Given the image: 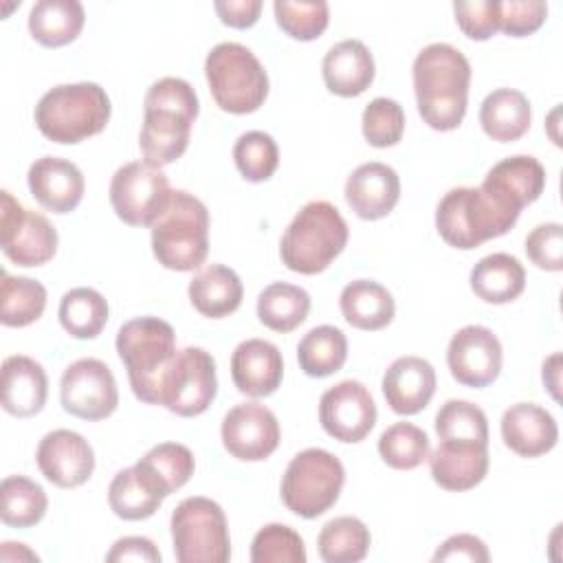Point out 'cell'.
Masks as SVG:
<instances>
[{"label":"cell","mask_w":563,"mask_h":563,"mask_svg":"<svg viewBox=\"0 0 563 563\" xmlns=\"http://www.w3.org/2000/svg\"><path fill=\"white\" fill-rule=\"evenodd\" d=\"M416 103L422 121L438 130H455L466 114L471 64L460 48L433 42L420 48L411 66Z\"/></svg>","instance_id":"cell-1"},{"label":"cell","mask_w":563,"mask_h":563,"mask_svg":"<svg viewBox=\"0 0 563 563\" xmlns=\"http://www.w3.org/2000/svg\"><path fill=\"white\" fill-rule=\"evenodd\" d=\"M198 110V95L189 81L180 77H161L154 81L143 101V125L139 134L143 161L163 167L180 158L189 145Z\"/></svg>","instance_id":"cell-2"},{"label":"cell","mask_w":563,"mask_h":563,"mask_svg":"<svg viewBox=\"0 0 563 563\" xmlns=\"http://www.w3.org/2000/svg\"><path fill=\"white\" fill-rule=\"evenodd\" d=\"M114 343L134 396L161 405L165 378L178 354L174 328L158 317H134L119 328Z\"/></svg>","instance_id":"cell-3"},{"label":"cell","mask_w":563,"mask_h":563,"mask_svg":"<svg viewBox=\"0 0 563 563\" xmlns=\"http://www.w3.org/2000/svg\"><path fill=\"white\" fill-rule=\"evenodd\" d=\"M110 97L95 81L59 84L35 106V125L53 143L73 145L99 134L110 121Z\"/></svg>","instance_id":"cell-4"},{"label":"cell","mask_w":563,"mask_h":563,"mask_svg":"<svg viewBox=\"0 0 563 563\" xmlns=\"http://www.w3.org/2000/svg\"><path fill=\"white\" fill-rule=\"evenodd\" d=\"M347 222L328 200L306 202L279 240V257L284 266L299 275H317L347 244Z\"/></svg>","instance_id":"cell-5"},{"label":"cell","mask_w":563,"mask_h":563,"mask_svg":"<svg viewBox=\"0 0 563 563\" xmlns=\"http://www.w3.org/2000/svg\"><path fill=\"white\" fill-rule=\"evenodd\" d=\"M152 253L169 271H196L209 253V211L200 198L174 189L152 224Z\"/></svg>","instance_id":"cell-6"},{"label":"cell","mask_w":563,"mask_h":563,"mask_svg":"<svg viewBox=\"0 0 563 563\" xmlns=\"http://www.w3.org/2000/svg\"><path fill=\"white\" fill-rule=\"evenodd\" d=\"M205 77L216 103L231 114L255 112L268 97L262 62L238 42H220L207 53Z\"/></svg>","instance_id":"cell-7"},{"label":"cell","mask_w":563,"mask_h":563,"mask_svg":"<svg viewBox=\"0 0 563 563\" xmlns=\"http://www.w3.org/2000/svg\"><path fill=\"white\" fill-rule=\"evenodd\" d=\"M515 218L504 213L479 187L449 189L435 209V229L440 238L462 251L477 249L479 244L508 233Z\"/></svg>","instance_id":"cell-8"},{"label":"cell","mask_w":563,"mask_h":563,"mask_svg":"<svg viewBox=\"0 0 563 563\" xmlns=\"http://www.w3.org/2000/svg\"><path fill=\"white\" fill-rule=\"evenodd\" d=\"M345 484L341 460L325 449H303L286 466L279 495L284 506L303 517L314 519L330 510Z\"/></svg>","instance_id":"cell-9"},{"label":"cell","mask_w":563,"mask_h":563,"mask_svg":"<svg viewBox=\"0 0 563 563\" xmlns=\"http://www.w3.org/2000/svg\"><path fill=\"white\" fill-rule=\"evenodd\" d=\"M178 563H227L231 537L224 510L209 497L183 499L169 519Z\"/></svg>","instance_id":"cell-10"},{"label":"cell","mask_w":563,"mask_h":563,"mask_svg":"<svg viewBox=\"0 0 563 563\" xmlns=\"http://www.w3.org/2000/svg\"><path fill=\"white\" fill-rule=\"evenodd\" d=\"M172 191L161 167L145 161H130L112 174L110 205L125 224L152 227L165 211Z\"/></svg>","instance_id":"cell-11"},{"label":"cell","mask_w":563,"mask_h":563,"mask_svg":"<svg viewBox=\"0 0 563 563\" xmlns=\"http://www.w3.org/2000/svg\"><path fill=\"white\" fill-rule=\"evenodd\" d=\"M0 246L18 266H42L57 251L55 227L37 211L26 209L7 189L0 191Z\"/></svg>","instance_id":"cell-12"},{"label":"cell","mask_w":563,"mask_h":563,"mask_svg":"<svg viewBox=\"0 0 563 563\" xmlns=\"http://www.w3.org/2000/svg\"><path fill=\"white\" fill-rule=\"evenodd\" d=\"M218 391L216 361L202 350L187 345L178 350L176 361L165 378L161 405L176 416L194 418L209 409Z\"/></svg>","instance_id":"cell-13"},{"label":"cell","mask_w":563,"mask_h":563,"mask_svg":"<svg viewBox=\"0 0 563 563\" xmlns=\"http://www.w3.org/2000/svg\"><path fill=\"white\" fill-rule=\"evenodd\" d=\"M59 400L64 411L81 420H103L119 405V389L112 369L99 358H79L70 363L59 380Z\"/></svg>","instance_id":"cell-14"},{"label":"cell","mask_w":563,"mask_h":563,"mask_svg":"<svg viewBox=\"0 0 563 563\" xmlns=\"http://www.w3.org/2000/svg\"><path fill=\"white\" fill-rule=\"evenodd\" d=\"M319 422L330 438L356 444L376 424V402L361 380H341L321 394Z\"/></svg>","instance_id":"cell-15"},{"label":"cell","mask_w":563,"mask_h":563,"mask_svg":"<svg viewBox=\"0 0 563 563\" xmlns=\"http://www.w3.org/2000/svg\"><path fill=\"white\" fill-rule=\"evenodd\" d=\"M220 438L229 455L242 462H262L282 440L277 416L262 402H240L222 418Z\"/></svg>","instance_id":"cell-16"},{"label":"cell","mask_w":563,"mask_h":563,"mask_svg":"<svg viewBox=\"0 0 563 563\" xmlns=\"http://www.w3.org/2000/svg\"><path fill=\"white\" fill-rule=\"evenodd\" d=\"M501 343L486 325L460 328L446 347V365L451 376L464 385L482 389L501 372Z\"/></svg>","instance_id":"cell-17"},{"label":"cell","mask_w":563,"mask_h":563,"mask_svg":"<svg viewBox=\"0 0 563 563\" xmlns=\"http://www.w3.org/2000/svg\"><path fill=\"white\" fill-rule=\"evenodd\" d=\"M545 187L543 165L528 154H515L495 163L479 189L506 213L519 220L526 205H532Z\"/></svg>","instance_id":"cell-18"},{"label":"cell","mask_w":563,"mask_h":563,"mask_svg":"<svg viewBox=\"0 0 563 563\" xmlns=\"http://www.w3.org/2000/svg\"><path fill=\"white\" fill-rule=\"evenodd\" d=\"M42 475L59 488L86 484L95 471V451L90 442L70 429L48 431L35 451Z\"/></svg>","instance_id":"cell-19"},{"label":"cell","mask_w":563,"mask_h":563,"mask_svg":"<svg viewBox=\"0 0 563 563\" xmlns=\"http://www.w3.org/2000/svg\"><path fill=\"white\" fill-rule=\"evenodd\" d=\"M33 198L53 213H70L84 198L86 180L81 169L59 156H42L31 163L26 174Z\"/></svg>","instance_id":"cell-20"},{"label":"cell","mask_w":563,"mask_h":563,"mask_svg":"<svg viewBox=\"0 0 563 563\" xmlns=\"http://www.w3.org/2000/svg\"><path fill=\"white\" fill-rule=\"evenodd\" d=\"M400 198V178L380 161L358 165L345 180V200L363 220H380L394 211Z\"/></svg>","instance_id":"cell-21"},{"label":"cell","mask_w":563,"mask_h":563,"mask_svg":"<svg viewBox=\"0 0 563 563\" xmlns=\"http://www.w3.org/2000/svg\"><path fill=\"white\" fill-rule=\"evenodd\" d=\"M231 378L240 394L251 398L271 396L284 378L282 352L266 339H246L231 354Z\"/></svg>","instance_id":"cell-22"},{"label":"cell","mask_w":563,"mask_h":563,"mask_svg":"<svg viewBox=\"0 0 563 563\" xmlns=\"http://www.w3.org/2000/svg\"><path fill=\"white\" fill-rule=\"evenodd\" d=\"M435 369L422 356H398L383 374V396L391 411L413 416L422 411L435 394Z\"/></svg>","instance_id":"cell-23"},{"label":"cell","mask_w":563,"mask_h":563,"mask_svg":"<svg viewBox=\"0 0 563 563\" xmlns=\"http://www.w3.org/2000/svg\"><path fill=\"white\" fill-rule=\"evenodd\" d=\"M501 438L512 453L539 457L556 446L559 427L548 409L534 402H517L501 416Z\"/></svg>","instance_id":"cell-24"},{"label":"cell","mask_w":563,"mask_h":563,"mask_svg":"<svg viewBox=\"0 0 563 563\" xmlns=\"http://www.w3.org/2000/svg\"><path fill=\"white\" fill-rule=\"evenodd\" d=\"M429 471L433 482L444 490L475 488L488 473V444L444 442L429 451Z\"/></svg>","instance_id":"cell-25"},{"label":"cell","mask_w":563,"mask_h":563,"mask_svg":"<svg viewBox=\"0 0 563 563\" xmlns=\"http://www.w3.org/2000/svg\"><path fill=\"white\" fill-rule=\"evenodd\" d=\"M48 378L44 367L24 354L2 361V409L15 418H31L46 405Z\"/></svg>","instance_id":"cell-26"},{"label":"cell","mask_w":563,"mask_h":563,"mask_svg":"<svg viewBox=\"0 0 563 563\" xmlns=\"http://www.w3.org/2000/svg\"><path fill=\"white\" fill-rule=\"evenodd\" d=\"M374 57L361 40H341L323 55L321 75L325 88L339 97H358L374 81Z\"/></svg>","instance_id":"cell-27"},{"label":"cell","mask_w":563,"mask_h":563,"mask_svg":"<svg viewBox=\"0 0 563 563\" xmlns=\"http://www.w3.org/2000/svg\"><path fill=\"white\" fill-rule=\"evenodd\" d=\"M167 495L154 477L139 464L119 471L108 486L110 510L125 521H141L152 517Z\"/></svg>","instance_id":"cell-28"},{"label":"cell","mask_w":563,"mask_h":563,"mask_svg":"<svg viewBox=\"0 0 563 563\" xmlns=\"http://www.w3.org/2000/svg\"><path fill=\"white\" fill-rule=\"evenodd\" d=\"M187 295L202 317L222 319L240 308L244 288L233 268L224 264H209L194 275Z\"/></svg>","instance_id":"cell-29"},{"label":"cell","mask_w":563,"mask_h":563,"mask_svg":"<svg viewBox=\"0 0 563 563\" xmlns=\"http://www.w3.org/2000/svg\"><path fill=\"white\" fill-rule=\"evenodd\" d=\"M532 121L528 97L515 88L488 92L479 106V125L493 141L510 143L521 139Z\"/></svg>","instance_id":"cell-30"},{"label":"cell","mask_w":563,"mask_h":563,"mask_svg":"<svg viewBox=\"0 0 563 563\" xmlns=\"http://www.w3.org/2000/svg\"><path fill=\"white\" fill-rule=\"evenodd\" d=\"M339 306L350 325L367 332L387 328L396 312L391 292L374 279H354L345 284Z\"/></svg>","instance_id":"cell-31"},{"label":"cell","mask_w":563,"mask_h":563,"mask_svg":"<svg viewBox=\"0 0 563 563\" xmlns=\"http://www.w3.org/2000/svg\"><path fill=\"white\" fill-rule=\"evenodd\" d=\"M471 288L486 303L515 301L526 288V268L510 253H490L471 268Z\"/></svg>","instance_id":"cell-32"},{"label":"cell","mask_w":563,"mask_h":563,"mask_svg":"<svg viewBox=\"0 0 563 563\" xmlns=\"http://www.w3.org/2000/svg\"><path fill=\"white\" fill-rule=\"evenodd\" d=\"M84 22L86 11L77 0H40L29 11V31L33 40L48 48L77 40Z\"/></svg>","instance_id":"cell-33"},{"label":"cell","mask_w":563,"mask_h":563,"mask_svg":"<svg viewBox=\"0 0 563 563\" xmlns=\"http://www.w3.org/2000/svg\"><path fill=\"white\" fill-rule=\"evenodd\" d=\"M310 312V295L295 284L273 282L257 297V319L275 332H292Z\"/></svg>","instance_id":"cell-34"},{"label":"cell","mask_w":563,"mask_h":563,"mask_svg":"<svg viewBox=\"0 0 563 563\" xmlns=\"http://www.w3.org/2000/svg\"><path fill=\"white\" fill-rule=\"evenodd\" d=\"M347 358V339L334 325L308 330L297 345V361L306 376L325 378L343 367Z\"/></svg>","instance_id":"cell-35"},{"label":"cell","mask_w":563,"mask_h":563,"mask_svg":"<svg viewBox=\"0 0 563 563\" xmlns=\"http://www.w3.org/2000/svg\"><path fill=\"white\" fill-rule=\"evenodd\" d=\"M106 297L88 286H77L64 292L59 301V323L73 339H95L108 323Z\"/></svg>","instance_id":"cell-36"},{"label":"cell","mask_w":563,"mask_h":563,"mask_svg":"<svg viewBox=\"0 0 563 563\" xmlns=\"http://www.w3.org/2000/svg\"><path fill=\"white\" fill-rule=\"evenodd\" d=\"M369 543V528L358 517L350 515L330 519L317 537L319 556L325 563H358L367 556Z\"/></svg>","instance_id":"cell-37"},{"label":"cell","mask_w":563,"mask_h":563,"mask_svg":"<svg viewBox=\"0 0 563 563\" xmlns=\"http://www.w3.org/2000/svg\"><path fill=\"white\" fill-rule=\"evenodd\" d=\"M46 308V288L31 277L9 275L0 279V321L7 328H24L42 317Z\"/></svg>","instance_id":"cell-38"},{"label":"cell","mask_w":563,"mask_h":563,"mask_svg":"<svg viewBox=\"0 0 563 563\" xmlns=\"http://www.w3.org/2000/svg\"><path fill=\"white\" fill-rule=\"evenodd\" d=\"M48 497L44 488L24 477L9 475L0 484V519L11 528H31L46 515Z\"/></svg>","instance_id":"cell-39"},{"label":"cell","mask_w":563,"mask_h":563,"mask_svg":"<svg viewBox=\"0 0 563 563\" xmlns=\"http://www.w3.org/2000/svg\"><path fill=\"white\" fill-rule=\"evenodd\" d=\"M136 464L154 477L167 497L183 488L196 468L194 453L180 442H161L152 446Z\"/></svg>","instance_id":"cell-40"},{"label":"cell","mask_w":563,"mask_h":563,"mask_svg":"<svg viewBox=\"0 0 563 563\" xmlns=\"http://www.w3.org/2000/svg\"><path fill=\"white\" fill-rule=\"evenodd\" d=\"M435 433L444 442L488 444V418L482 407L451 398L435 413Z\"/></svg>","instance_id":"cell-41"},{"label":"cell","mask_w":563,"mask_h":563,"mask_svg":"<svg viewBox=\"0 0 563 563\" xmlns=\"http://www.w3.org/2000/svg\"><path fill=\"white\" fill-rule=\"evenodd\" d=\"M378 455L396 471H411L429 455V435L413 422H394L378 438Z\"/></svg>","instance_id":"cell-42"},{"label":"cell","mask_w":563,"mask_h":563,"mask_svg":"<svg viewBox=\"0 0 563 563\" xmlns=\"http://www.w3.org/2000/svg\"><path fill=\"white\" fill-rule=\"evenodd\" d=\"M277 26L299 40H317L330 22V7L323 0H275L273 2Z\"/></svg>","instance_id":"cell-43"},{"label":"cell","mask_w":563,"mask_h":563,"mask_svg":"<svg viewBox=\"0 0 563 563\" xmlns=\"http://www.w3.org/2000/svg\"><path fill=\"white\" fill-rule=\"evenodd\" d=\"M233 161L242 178L251 183H264L275 174L279 165V150L271 134L262 130H249L235 141Z\"/></svg>","instance_id":"cell-44"},{"label":"cell","mask_w":563,"mask_h":563,"mask_svg":"<svg viewBox=\"0 0 563 563\" xmlns=\"http://www.w3.org/2000/svg\"><path fill=\"white\" fill-rule=\"evenodd\" d=\"M306 559L303 539L286 523H266L253 537V563H306Z\"/></svg>","instance_id":"cell-45"},{"label":"cell","mask_w":563,"mask_h":563,"mask_svg":"<svg viewBox=\"0 0 563 563\" xmlns=\"http://www.w3.org/2000/svg\"><path fill=\"white\" fill-rule=\"evenodd\" d=\"M363 136L374 147H391L402 139L405 110L396 99L376 97L372 99L361 117Z\"/></svg>","instance_id":"cell-46"},{"label":"cell","mask_w":563,"mask_h":563,"mask_svg":"<svg viewBox=\"0 0 563 563\" xmlns=\"http://www.w3.org/2000/svg\"><path fill=\"white\" fill-rule=\"evenodd\" d=\"M526 253L537 268L559 273L563 268V227L559 222L537 224L526 238Z\"/></svg>","instance_id":"cell-47"},{"label":"cell","mask_w":563,"mask_h":563,"mask_svg":"<svg viewBox=\"0 0 563 563\" xmlns=\"http://www.w3.org/2000/svg\"><path fill=\"white\" fill-rule=\"evenodd\" d=\"M455 22L471 40L484 42L499 31V0L453 2Z\"/></svg>","instance_id":"cell-48"},{"label":"cell","mask_w":563,"mask_h":563,"mask_svg":"<svg viewBox=\"0 0 563 563\" xmlns=\"http://www.w3.org/2000/svg\"><path fill=\"white\" fill-rule=\"evenodd\" d=\"M548 15L543 0H506L499 2V31L510 37H526L534 33Z\"/></svg>","instance_id":"cell-49"},{"label":"cell","mask_w":563,"mask_h":563,"mask_svg":"<svg viewBox=\"0 0 563 563\" xmlns=\"http://www.w3.org/2000/svg\"><path fill=\"white\" fill-rule=\"evenodd\" d=\"M490 552L486 543L468 532L449 537L433 554V561H471V563H486Z\"/></svg>","instance_id":"cell-50"},{"label":"cell","mask_w":563,"mask_h":563,"mask_svg":"<svg viewBox=\"0 0 563 563\" xmlns=\"http://www.w3.org/2000/svg\"><path fill=\"white\" fill-rule=\"evenodd\" d=\"M108 563L117 561H145V563H161V552L147 537H121L112 543L110 552L106 554Z\"/></svg>","instance_id":"cell-51"},{"label":"cell","mask_w":563,"mask_h":563,"mask_svg":"<svg viewBox=\"0 0 563 563\" xmlns=\"http://www.w3.org/2000/svg\"><path fill=\"white\" fill-rule=\"evenodd\" d=\"M213 9L222 24L233 29H249L260 18L262 0H218Z\"/></svg>","instance_id":"cell-52"},{"label":"cell","mask_w":563,"mask_h":563,"mask_svg":"<svg viewBox=\"0 0 563 563\" xmlns=\"http://www.w3.org/2000/svg\"><path fill=\"white\" fill-rule=\"evenodd\" d=\"M541 378H543V385L548 387V391L552 394V398L559 400V387H561V354L559 352L543 361Z\"/></svg>","instance_id":"cell-53"},{"label":"cell","mask_w":563,"mask_h":563,"mask_svg":"<svg viewBox=\"0 0 563 563\" xmlns=\"http://www.w3.org/2000/svg\"><path fill=\"white\" fill-rule=\"evenodd\" d=\"M2 545H4V548H11V550H13V554H11V552H9V554H2V556H0L2 561H15V559H18V561H20V559H26V561H37V554H35V552H31V550H29V548H26L24 543H13V541H4Z\"/></svg>","instance_id":"cell-54"}]
</instances>
